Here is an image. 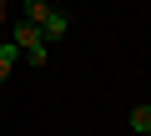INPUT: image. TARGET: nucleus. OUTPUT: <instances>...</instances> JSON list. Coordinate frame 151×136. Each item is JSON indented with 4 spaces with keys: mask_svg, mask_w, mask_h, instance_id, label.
Returning a JSON list of instances; mask_svg holds the SVG:
<instances>
[{
    "mask_svg": "<svg viewBox=\"0 0 151 136\" xmlns=\"http://www.w3.org/2000/svg\"><path fill=\"white\" fill-rule=\"evenodd\" d=\"M10 40L20 45V55H25V50H35V45H45L40 25H30V20H10Z\"/></svg>",
    "mask_w": 151,
    "mask_h": 136,
    "instance_id": "1",
    "label": "nucleus"
},
{
    "mask_svg": "<svg viewBox=\"0 0 151 136\" xmlns=\"http://www.w3.org/2000/svg\"><path fill=\"white\" fill-rule=\"evenodd\" d=\"M65 30H70V15H65V10H50V15L40 20V35H45V45L65 40Z\"/></svg>",
    "mask_w": 151,
    "mask_h": 136,
    "instance_id": "2",
    "label": "nucleus"
},
{
    "mask_svg": "<svg viewBox=\"0 0 151 136\" xmlns=\"http://www.w3.org/2000/svg\"><path fill=\"white\" fill-rule=\"evenodd\" d=\"M55 5H50V0H20V20H30V25H40L45 15H50Z\"/></svg>",
    "mask_w": 151,
    "mask_h": 136,
    "instance_id": "3",
    "label": "nucleus"
},
{
    "mask_svg": "<svg viewBox=\"0 0 151 136\" xmlns=\"http://www.w3.org/2000/svg\"><path fill=\"white\" fill-rule=\"evenodd\" d=\"M131 131H136V136L151 131V106H131Z\"/></svg>",
    "mask_w": 151,
    "mask_h": 136,
    "instance_id": "4",
    "label": "nucleus"
},
{
    "mask_svg": "<svg viewBox=\"0 0 151 136\" xmlns=\"http://www.w3.org/2000/svg\"><path fill=\"white\" fill-rule=\"evenodd\" d=\"M20 60H30V65H45V60H50V45H35V50H25Z\"/></svg>",
    "mask_w": 151,
    "mask_h": 136,
    "instance_id": "5",
    "label": "nucleus"
},
{
    "mask_svg": "<svg viewBox=\"0 0 151 136\" xmlns=\"http://www.w3.org/2000/svg\"><path fill=\"white\" fill-rule=\"evenodd\" d=\"M5 25H10V5L0 0V30H5Z\"/></svg>",
    "mask_w": 151,
    "mask_h": 136,
    "instance_id": "6",
    "label": "nucleus"
},
{
    "mask_svg": "<svg viewBox=\"0 0 151 136\" xmlns=\"http://www.w3.org/2000/svg\"><path fill=\"white\" fill-rule=\"evenodd\" d=\"M146 136H151V131H146Z\"/></svg>",
    "mask_w": 151,
    "mask_h": 136,
    "instance_id": "7",
    "label": "nucleus"
}]
</instances>
